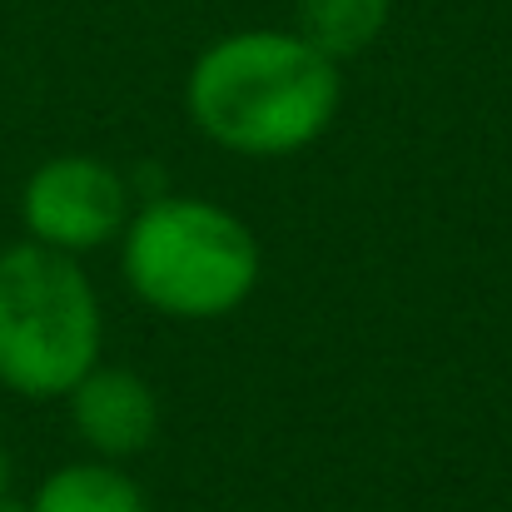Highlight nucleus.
I'll return each instance as SVG.
<instances>
[{"label": "nucleus", "mask_w": 512, "mask_h": 512, "mask_svg": "<svg viewBox=\"0 0 512 512\" xmlns=\"http://www.w3.org/2000/svg\"><path fill=\"white\" fill-rule=\"evenodd\" d=\"M20 224L35 244L60 254H90L125 234L130 189L120 170L95 155H55L25 179Z\"/></svg>", "instance_id": "nucleus-4"}, {"label": "nucleus", "mask_w": 512, "mask_h": 512, "mask_svg": "<svg viewBox=\"0 0 512 512\" xmlns=\"http://www.w3.org/2000/svg\"><path fill=\"white\" fill-rule=\"evenodd\" d=\"M25 512H150L145 493L130 473H120L110 458H90V463H65L55 468Z\"/></svg>", "instance_id": "nucleus-6"}, {"label": "nucleus", "mask_w": 512, "mask_h": 512, "mask_svg": "<svg viewBox=\"0 0 512 512\" xmlns=\"http://www.w3.org/2000/svg\"><path fill=\"white\" fill-rule=\"evenodd\" d=\"M120 269L145 309L184 324H209L234 314L259 289L264 254L254 229L224 204L165 194L125 224Z\"/></svg>", "instance_id": "nucleus-2"}, {"label": "nucleus", "mask_w": 512, "mask_h": 512, "mask_svg": "<svg viewBox=\"0 0 512 512\" xmlns=\"http://www.w3.org/2000/svg\"><path fill=\"white\" fill-rule=\"evenodd\" d=\"M339 60L299 30H234L214 40L184 80L194 130L244 160H284L309 150L339 115Z\"/></svg>", "instance_id": "nucleus-1"}, {"label": "nucleus", "mask_w": 512, "mask_h": 512, "mask_svg": "<svg viewBox=\"0 0 512 512\" xmlns=\"http://www.w3.org/2000/svg\"><path fill=\"white\" fill-rule=\"evenodd\" d=\"M5 498H10V453L0 443V508H5Z\"/></svg>", "instance_id": "nucleus-8"}, {"label": "nucleus", "mask_w": 512, "mask_h": 512, "mask_svg": "<svg viewBox=\"0 0 512 512\" xmlns=\"http://www.w3.org/2000/svg\"><path fill=\"white\" fill-rule=\"evenodd\" d=\"M65 398H70V423H75L80 443L110 463L145 453L160 433V403L135 368L95 363Z\"/></svg>", "instance_id": "nucleus-5"}, {"label": "nucleus", "mask_w": 512, "mask_h": 512, "mask_svg": "<svg viewBox=\"0 0 512 512\" xmlns=\"http://www.w3.org/2000/svg\"><path fill=\"white\" fill-rule=\"evenodd\" d=\"M393 0H299V35L329 60L363 55L388 30Z\"/></svg>", "instance_id": "nucleus-7"}, {"label": "nucleus", "mask_w": 512, "mask_h": 512, "mask_svg": "<svg viewBox=\"0 0 512 512\" xmlns=\"http://www.w3.org/2000/svg\"><path fill=\"white\" fill-rule=\"evenodd\" d=\"M0 512H15V508H10V503H5V508H0Z\"/></svg>", "instance_id": "nucleus-9"}, {"label": "nucleus", "mask_w": 512, "mask_h": 512, "mask_svg": "<svg viewBox=\"0 0 512 512\" xmlns=\"http://www.w3.org/2000/svg\"><path fill=\"white\" fill-rule=\"evenodd\" d=\"M100 299L75 254L35 239L0 249V388L50 403L100 363Z\"/></svg>", "instance_id": "nucleus-3"}]
</instances>
